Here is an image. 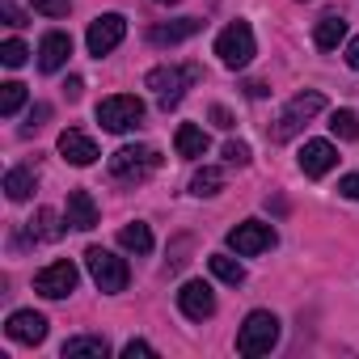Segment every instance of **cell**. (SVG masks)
I'll return each mask as SVG.
<instances>
[{
	"label": "cell",
	"mask_w": 359,
	"mask_h": 359,
	"mask_svg": "<svg viewBox=\"0 0 359 359\" xmlns=\"http://www.w3.org/2000/svg\"><path fill=\"white\" fill-rule=\"evenodd\" d=\"M199 81H203V68L199 64H161V68H152L144 76V85L156 93V106L161 110H173L177 102L187 97V89L199 85Z\"/></svg>",
	"instance_id": "obj_1"
},
{
	"label": "cell",
	"mask_w": 359,
	"mask_h": 359,
	"mask_svg": "<svg viewBox=\"0 0 359 359\" xmlns=\"http://www.w3.org/2000/svg\"><path fill=\"white\" fill-rule=\"evenodd\" d=\"M156 169H161V152L148 148V144H123V148L110 156V177H114V182H127V187L152 177Z\"/></svg>",
	"instance_id": "obj_2"
},
{
	"label": "cell",
	"mask_w": 359,
	"mask_h": 359,
	"mask_svg": "<svg viewBox=\"0 0 359 359\" xmlns=\"http://www.w3.org/2000/svg\"><path fill=\"white\" fill-rule=\"evenodd\" d=\"M321 110H325V97H321L317 89L296 93V97L283 106V114L271 123V140H275V144H287V140H292V135H300V131L309 127V118H313V114H321Z\"/></svg>",
	"instance_id": "obj_3"
},
{
	"label": "cell",
	"mask_w": 359,
	"mask_h": 359,
	"mask_svg": "<svg viewBox=\"0 0 359 359\" xmlns=\"http://www.w3.org/2000/svg\"><path fill=\"white\" fill-rule=\"evenodd\" d=\"M275 342H279V317L266 313V309H254L237 330V351L241 355H271Z\"/></svg>",
	"instance_id": "obj_4"
},
{
	"label": "cell",
	"mask_w": 359,
	"mask_h": 359,
	"mask_svg": "<svg viewBox=\"0 0 359 359\" xmlns=\"http://www.w3.org/2000/svg\"><path fill=\"white\" fill-rule=\"evenodd\" d=\"M85 266H89V275H93V283L102 287V292H123L127 283H131V271H127V262L118 258V254H110V250H102V245H89L85 250Z\"/></svg>",
	"instance_id": "obj_5"
},
{
	"label": "cell",
	"mask_w": 359,
	"mask_h": 359,
	"mask_svg": "<svg viewBox=\"0 0 359 359\" xmlns=\"http://www.w3.org/2000/svg\"><path fill=\"white\" fill-rule=\"evenodd\" d=\"M254 30H250V22H229L220 34H216V55H220V64L224 68H245L250 60H254Z\"/></svg>",
	"instance_id": "obj_6"
},
{
	"label": "cell",
	"mask_w": 359,
	"mask_h": 359,
	"mask_svg": "<svg viewBox=\"0 0 359 359\" xmlns=\"http://www.w3.org/2000/svg\"><path fill=\"white\" fill-rule=\"evenodd\" d=\"M97 123H102L106 131L123 135V131H131V127L144 123V102H140L135 93H114V97L97 102Z\"/></svg>",
	"instance_id": "obj_7"
},
{
	"label": "cell",
	"mask_w": 359,
	"mask_h": 359,
	"mask_svg": "<svg viewBox=\"0 0 359 359\" xmlns=\"http://www.w3.org/2000/svg\"><path fill=\"white\" fill-rule=\"evenodd\" d=\"M127 39V18L123 13H102V18H93L89 22V34H85V47H89V55H110L118 43Z\"/></svg>",
	"instance_id": "obj_8"
},
{
	"label": "cell",
	"mask_w": 359,
	"mask_h": 359,
	"mask_svg": "<svg viewBox=\"0 0 359 359\" xmlns=\"http://www.w3.org/2000/svg\"><path fill=\"white\" fill-rule=\"evenodd\" d=\"M275 245H279V237H275V229H271L266 220H245V224H237V229L229 233V250H237L241 258L266 254V250H275Z\"/></svg>",
	"instance_id": "obj_9"
},
{
	"label": "cell",
	"mask_w": 359,
	"mask_h": 359,
	"mask_svg": "<svg viewBox=\"0 0 359 359\" xmlns=\"http://www.w3.org/2000/svg\"><path fill=\"white\" fill-rule=\"evenodd\" d=\"M76 279H81V271L64 258V262H51V266H43L34 275V292L47 296V300H64V296L76 292Z\"/></svg>",
	"instance_id": "obj_10"
},
{
	"label": "cell",
	"mask_w": 359,
	"mask_h": 359,
	"mask_svg": "<svg viewBox=\"0 0 359 359\" xmlns=\"http://www.w3.org/2000/svg\"><path fill=\"white\" fill-rule=\"evenodd\" d=\"M5 334H9V342L39 346V342L47 338V317L34 313V309H18V313H9V321H5Z\"/></svg>",
	"instance_id": "obj_11"
},
{
	"label": "cell",
	"mask_w": 359,
	"mask_h": 359,
	"mask_svg": "<svg viewBox=\"0 0 359 359\" xmlns=\"http://www.w3.org/2000/svg\"><path fill=\"white\" fill-rule=\"evenodd\" d=\"M177 309H182L191 321H208V317H216V296H212V287L203 279H191V283L177 287Z\"/></svg>",
	"instance_id": "obj_12"
},
{
	"label": "cell",
	"mask_w": 359,
	"mask_h": 359,
	"mask_svg": "<svg viewBox=\"0 0 359 359\" xmlns=\"http://www.w3.org/2000/svg\"><path fill=\"white\" fill-rule=\"evenodd\" d=\"M203 30V22L199 18H177V22H156L152 30H148V43L152 47H177V43H187V39H195Z\"/></svg>",
	"instance_id": "obj_13"
},
{
	"label": "cell",
	"mask_w": 359,
	"mask_h": 359,
	"mask_svg": "<svg viewBox=\"0 0 359 359\" xmlns=\"http://www.w3.org/2000/svg\"><path fill=\"white\" fill-rule=\"evenodd\" d=\"M334 165H338V148H334L330 140H309V144L300 148V169H304V177H325Z\"/></svg>",
	"instance_id": "obj_14"
},
{
	"label": "cell",
	"mask_w": 359,
	"mask_h": 359,
	"mask_svg": "<svg viewBox=\"0 0 359 359\" xmlns=\"http://www.w3.org/2000/svg\"><path fill=\"white\" fill-rule=\"evenodd\" d=\"M60 156H64L68 165H81V169H85V165L97 161V144H93V135L68 127V131H60Z\"/></svg>",
	"instance_id": "obj_15"
},
{
	"label": "cell",
	"mask_w": 359,
	"mask_h": 359,
	"mask_svg": "<svg viewBox=\"0 0 359 359\" xmlns=\"http://www.w3.org/2000/svg\"><path fill=\"white\" fill-rule=\"evenodd\" d=\"M68 55H72V39H68L64 30L43 34V43H39V68H43V72H60V68L68 64Z\"/></svg>",
	"instance_id": "obj_16"
},
{
	"label": "cell",
	"mask_w": 359,
	"mask_h": 359,
	"mask_svg": "<svg viewBox=\"0 0 359 359\" xmlns=\"http://www.w3.org/2000/svg\"><path fill=\"white\" fill-rule=\"evenodd\" d=\"M68 224L72 229H81V233H89V229H97V203H93V195L89 191H68Z\"/></svg>",
	"instance_id": "obj_17"
},
{
	"label": "cell",
	"mask_w": 359,
	"mask_h": 359,
	"mask_svg": "<svg viewBox=\"0 0 359 359\" xmlns=\"http://www.w3.org/2000/svg\"><path fill=\"white\" fill-rule=\"evenodd\" d=\"M26 229H30V237H34V241H60L72 224H68V216H60V212H51V208H39V212H34V220H30Z\"/></svg>",
	"instance_id": "obj_18"
},
{
	"label": "cell",
	"mask_w": 359,
	"mask_h": 359,
	"mask_svg": "<svg viewBox=\"0 0 359 359\" xmlns=\"http://www.w3.org/2000/svg\"><path fill=\"white\" fill-rule=\"evenodd\" d=\"M34 187H39V169H34V165H13V169L5 173V195H9L13 203H26V199L34 195Z\"/></svg>",
	"instance_id": "obj_19"
},
{
	"label": "cell",
	"mask_w": 359,
	"mask_h": 359,
	"mask_svg": "<svg viewBox=\"0 0 359 359\" xmlns=\"http://www.w3.org/2000/svg\"><path fill=\"white\" fill-rule=\"evenodd\" d=\"M173 148H177V156L199 161V156L208 152V131H203V127H195V123H182V127L173 131Z\"/></svg>",
	"instance_id": "obj_20"
},
{
	"label": "cell",
	"mask_w": 359,
	"mask_h": 359,
	"mask_svg": "<svg viewBox=\"0 0 359 359\" xmlns=\"http://www.w3.org/2000/svg\"><path fill=\"white\" fill-rule=\"evenodd\" d=\"M110 355V342L102 334H76L64 342V359H106Z\"/></svg>",
	"instance_id": "obj_21"
},
{
	"label": "cell",
	"mask_w": 359,
	"mask_h": 359,
	"mask_svg": "<svg viewBox=\"0 0 359 359\" xmlns=\"http://www.w3.org/2000/svg\"><path fill=\"white\" fill-rule=\"evenodd\" d=\"M224 191V169L220 165H203L195 177H191V195H199V199H212V195H220Z\"/></svg>",
	"instance_id": "obj_22"
},
{
	"label": "cell",
	"mask_w": 359,
	"mask_h": 359,
	"mask_svg": "<svg viewBox=\"0 0 359 359\" xmlns=\"http://www.w3.org/2000/svg\"><path fill=\"white\" fill-rule=\"evenodd\" d=\"M342 39H346V22H342V18H334V13H330V18H321V22H317V30H313V43H317L321 51H334Z\"/></svg>",
	"instance_id": "obj_23"
},
{
	"label": "cell",
	"mask_w": 359,
	"mask_h": 359,
	"mask_svg": "<svg viewBox=\"0 0 359 359\" xmlns=\"http://www.w3.org/2000/svg\"><path fill=\"white\" fill-rule=\"evenodd\" d=\"M118 245L131 250V254H148V250H152V229L140 224V220H135V224H123V229H118Z\"/></svg>",
	"instance_id": "obj_24"
},
{
	"label": "cell",
	"mask_w": 359,
	"mask_h": 359,
	"mask_svg": "<svg viewBox=\"0 0 359 359\" xmlns=\"http://www.w3.org/2000/svg\"><path fill=\"white\" fill-rule=\"evenodd\" d=\"M208 266H212V275H216L220 283H233V287H237V283H245V266H241L237 258H229V254H212V258H208Z\"/></svg>",
	"instance_id": "obj_25"
},
{
	"label": "cell",
	"mask_w": 359,
	"mask_h": 359,
	"mask_svg": "<svg viewBox=\"0 0 359 359\" xmlns=\"http://www.w3.org/2000/svg\"><path fill=\"white\" fill-rule=\"evenodd\" d=\"M22 106H26V85H22V81L0 85V114H5V118H13Z\"/></svg>",
	"instance_id": "obj_26"
},
{
	"label": "cell",
	"mask_w": 359,
	"mask_h": 359,
	"mask_svg": "<svg viewBox=\"0 0 359 359\" xmlns=\"http://www.w3.org/2000/svg\"><path fill=\"white\" fill-rule=\"evenodd\" d=\"M330 131H334L338 140H346V144L359 140V114H355V110H334V114H330Z\"/></svg>",
	"instance_id": "obj_27"
},
{
	"label": "cell",
	"mask_w": 359,
	"mask_h": 359,
	"mask_svg": "<svg viewBox=\"0 0 359 359\" xmlns=\"http://www.w3.org/2000/svg\"><path fill=\"white\" fill-rule=\"evenodd\" d=\"M26 55H30V51H26V43H18V39H9L5 47H0V64H5V68H22Z\"/></svg>",
	"instance_id": "obj_28"
},
{
	"label": "cell",
	"mask_w": 359,
	"mask_h": 359,
	"mask_svg": "<svg viewBox=\"0 0 359 359\" xmlns=\"http://www.w3.org/2000/svg\"><path fill=\"white\" fill-rule=\"evenodd\" d=\"M30 5H34V13H43V18H68L72 0H30Z\"/></svg>",
	"instance_id": "obj_29"
},
{
	"label": "cell",
	"mask_w": 359,
	"mask_h": 359,
	"mask_svg": "<svg viewBox=\"0 0 359 359\" xmlns=\"http://www.w3.org/2000/svg\"><path fill=\"white\" fill-rule=\"evenodd\" d=\"M224 161H229V165H250V144L229 140V144H224Z\"/></svg>",
	"instance_id": "obj_30"
},
{
	"label": "cell",
	"mask_w": 359,
	"mask_h": 359,
	"mask_svg": "<svg viewBox=\"0 0 359 359\" xmlns=\"http://www.w3.org/2000/svg\"><path fill=\"white\" fill-rule=\"evenodd\" d=\"M152 355H156V351H152L144 338H131V342L123 346V359H152Z\"/></svg>",
	"instance_id": "obj_31"
},
{
	"label": "cell",
	"mask_w": 359,
	"mask_h": 359,
	"mask_svg": "<svg viewBox=\"0 0 359 359\" xmlns=\"http://www.w3.org/2000/svg\"><path fill=\"white\" fill-rule=\"evenodd\" d=\"M0 18H5V26H26V13L13 5V0H5V5H0Z\"/></svg>",
	"instance_id": "obj_32"
},
{
	"label": "cell",
	"mask_w": 359,
	"mask_h": 359,
	"mask_svg": "<svg viewBox=\"0 0 359 359\" xmlns=\"http://www.w3.org/2000/svg\"><path fill=\"white\" fill-rule=\"evenodd\" d=\"M338 195L359 203V173H346V177H342V182H338Z\"/></svg>",
	"instance_id": "obj_33"
},
{
	"label": "cell",
	"mask_w": 359,
	"mask_h": 359,
	"mask_svg": "<svg viewBox=\"0 0 359 359\" xmlns=\"http://www.w3.org/2000/svg\"><path fill=\"white\" fill-rule=\"evenodd\" d=\"M81 93H85V81H81V76H68V81H64V97H68V102H76Z\"/></svg>",
	"instance_id": "obj_34"
},
{
	"label": "cell",
	"mask_w": 359,
	"mask_h": 359,
	"mask_svg": "<svg viewBox=\"0 0 359 359\" xmlns=\"http://www.w3.org/2000/svg\"><path fill=\"white\" fill-rule=\"evenodd\" d=\"M47 114H51V106H47V102H39V106L30 110V127H26V131H34V127H43V123H47Z\"/></svg>",
	"instance_id": "obj_35"
},
{
	"label": "cell",
	"mask_w": 359,
	"mask_h": 359,
	"mask_svg": "<svg viewBox=\"0 0 359 359\" xmlns=\"http://www.w3.org/2000/svg\"><path fill=\"white\" fill-rule=\"evenodd\" d=\"M212 123H216V127H224V131H229V127H233V114H229V110H224V106H212Z\"/></svg>",
	"instance_id": "obj_36"
},
{
	"label": "cell",
	"mask_w": 359,
	"mask_h": 359,
	"mask_svg": "<svg viewBox=\"0 0 359 359\" xmlns=\"http://www.w3.org/2000/svg\"><path fill=\"white\" fill-rule=\"evenodd\" d=\"M346 64H351V68L359 72V34H355V39L346 43Z\"/></svg>",
	"instance_id": "obj_37"
},
{
	"label": "cell",
	"mask_w": 359,
	"mask_h": 359,
	"mask_svg": "<svg viewBox=\"0 0 359 359\" xmlns=\"http://www.w3.org/2000/svg\"><path fill=\"white\" fill-rule=\"evenodd\" d=\"M245 93H250V97H266V85H262V81H250Z\"/></svg>",
	"instance_id": "obj_38"
},
{
	"label": "cell",
	"mask_w": 359,
	"mask_h": 359,
	"mask_svg": "<svg viewBox=\"0 0 359 359\" xmlns=\"http://www.w3.org/2000/svg\"><path fill=\"white\" fill-rule=\"evenodd\" d=\"M152 5H177V0H152Z\"/></svg>",
	"instance_id": "obj_39"
}]
</instances>
